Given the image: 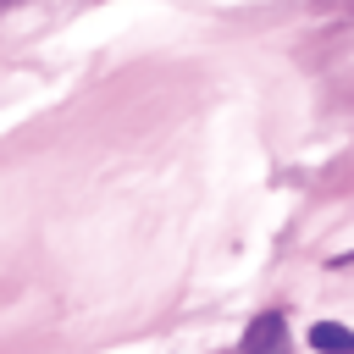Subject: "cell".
<instances>
[{"instance_id":"cell-2","label":"cell","mask_w":354,"mask_h":354,"mask_svg":"<svg viewBox=\"0 0 354 354\" xmlns=\"http://www.w3.org/2000/svg\"><path fill=\"white\" fill-rule=\"evenodd\" d=\"M310 348L315 354H354V332L337 326V321H315L310 326Z\"/></svg>"},{"instance_id":"cell-3","label":"cell","mask_w":354,"mask_h":354,"mask_svg":"<svg viewBox=\"0 0 354 354\" xmlns=\"http://www.w3.org/2000/svg\"><path fill=\"white\" fill-rule=\"evenodd\" d=\"M0 6H6V0H0Z\"/></svg>"},{"instance_id":"cell-1","label":"cell","mask_w":354,"mask_h":354,"mask_svg":"<svg viewBox=\"0 0 354 354\" xmlns=\"http://www.w3.org/2000/svg\"><path fill=\"white\" fill-rule=\"evenodd\" d=\"M282 348H288V321H282V310H260V315L243 326L238 354H282Z\"/></svg>"}]
</instances>
